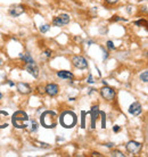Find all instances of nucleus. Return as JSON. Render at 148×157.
<instances>
[{
    "instance_id": "nucleus-34",
    "label": "nucleus",
    "mask_w": 148,
    "mask_h": 157,
    "mask_svg": "<svg viewBox=\"0 0 148 157\" xmlns=\"http://www.w3.org/2000/svg\"><path fill=\"white\" fill-rule=\"evenodd\" d=\"M1 65H2V59L0 58V66H1Z\"/></svg>"
},
{
    "instance_id": "nucleus-24",
    "label": "nucleus",
    "mask_w": 148,
    "mask_h": 157,
    "mask_svg": "<svg viewBox=\"0 0 148 157\" xmlns=\"http://www.w3.org/2000/svg\"><path fill=\"white\" fill-rule=\"evenodd\" d=\"M135 24H136V25H146L147 22H146L145 19H140V21H137V22H135Z\"/></svg>"
},
{
    "instance_id": "nucleus-7",
    "label": "nucleus",
    "mask_w": 148,
    "mask_h": 157,
    "mask_svg": "<svg viewBox=\"0 0 148 157\" xmlns=\"http://www.w3.org/2000/svg\"><path fill=\"white\" fill-rule=\"evenodd\" d=\"M141 147H142V145L140 142L131 140L126 144V150L129 153H131V154H136V153H138L140 149H141Z\"/></svg>"
},
{
    "instance_id": "nucleus-19",
    "label": "nucleus",
    "mask_w": 148,
    "mask_h": 157,
    "mask_svg": "<svg viewBox=\"0 0 148 157\" xmlns=\"http://www.w3.org/2000/svg\"><path fill=\"white\" fill-rule=\"evenodd\" d=\"M100 115H102V128L105 129L106 128V118H105V113L104 112H100Z\"/></svg>"
},
{
    "instance_id": "nucleus-25",
    "label": "nucleus",
    "mask_w": 148,
    "mask_h": 157,
    "mask_svg": "<svg viewBox=\"0 0 148 157\" xmlns=\"http://www.w3.org/2000/svg\"><path fill=\"white\" fill-rule=\"evenodd\" d=\"M107 4H109V5H114V4H117L119 2V0H105Z\"/></svg>"
},
{
    "instance_id": "nucleus-14",
    "label": "nucleus",
    "mask_w": 148,
    "mask_h": 157,
    "mask_svg": "<svg viewBox=\"0 0 148 157\" xmlns=\"http://www.w3.org/2000/svg\"><path fill=\"white\" fill-rule=\"evenodd\" d=\"M90 114H91V128L95 129V128H96L97 117H98V114H99V107L98 106L92 107L90 111Z\"/></svg>"
},
{
    "instance_id": "nucleus-35",
    "label": "nucleus",
    "mask_w": 148,
    "mask_h": 157,
    "mask_svg": "<svg viewBox=\"0 0 148 157\" xmlns=\"http://www.w3.org/2000/svg\"><path fill=\"white\" fill-rule=\"evenodd\" d=\"M1 98H2V95H1V92H0V99H1Z\"/></svg>"
},
{
    "instance_id": "nucleus-29",
    "label": "nucleus",
    "mask_w": 148,
    "mask_h": 157,
    "mask_svg": "<svg viewBox=\"0 0 148 157\" xmlns=\"http://www.w3.org/2000/svg\"><path fill=\"white\" fill-rule=\"evenodd\" d=\"M45 54H46V57H48V58L51 56V51L50 50H46Z\"/></svg>"
},
{
    "instance_id": "nucleus-22",
    "label": "nucleus",
    "mask_w": 148,
    "mask_h": 157,
    "mask_svg": "<svg viewBox=\"0 0 148 157\" xmlns=\"http://www.w3.org/2000/svg\"><path fill=\"white\" fill-rule=\"evenodd\" d=\"M106 46H107L108 49H111V50H114L115 49V46H114V43L109 40V41H107V43H106Z\"/></svg>"
},
{
    "instance_id": "nucleus-15",
    "label": "nucleus",
    "mask_w": 148,
    "mask_h": 157,
    "mask_svg": "<svg viewBox=\"0 0 148 157\" xmlns=\"http://www.w3.org/2000/svg\"><path fill=\"white\" fill-rule=\"evenodd\" d=\"M57 76L61 78H64V80H73L74 78V75L68 71H59L57 73Z\"/></svg>"
},
{
    "instance_id": "nucleus-30",
    "label": "nucleus",
    "mask_w": 148,
    "mask_h": 157,
    "mask_svg": "<svg viewBox=\"0 0 148 157\" xmlns=\"http://www.w3.org/2000/svg\"><path fill=\"white\" fill-rule=\"evenodd\" d=\"M107 57H108V52H107V51H105V50H104V57H102V59L105 61V59H106Z\"/></svg>"
},
{
    "instance_id": "nucleus-8",
    "label": "nucleus",
    "mask_w": 148,
    "mask_h": 157,
    "mask_svg": "<svg viewBox=\"0 0 148 157\" xmlns=\"http://www.w3.org/2000/svg\"><path fill=\"white\" fill-rule=\"evenodd\" d=\"M24 11H25V8H24L23 5H13L9 8V14L13 17H17L19 15H22Z\"/></svg>"
},
{
    "instance_id": "nucleus-13",
    "label": "nucleus",
    "mask_w": 148,
    "mask_h": 157,
    "mask_svg": "<svg viewBox=\"0 0 148 157\" xmlns=\"http://www.w3.org/2000/svg\"><path fill=\"white\" fill-rule=\"evenodd\" d=\"M46 92L48 93V95L50 96V97H55V96L58 93V91H59V88H58V85L55 83H50L48 84L47 87H46Z\"/></svg>"
},
{
    "instance_id": "nucleus-4",
    "label": "nucleus",
    "mask_w": 148,
    "mask_h": 157,
    "mask_svg": "<svg viewBox=\"0 0 148 157\" xmlns=\"http://www.w3.org/2000/svg\"><path fill=\"white\" fill-rule=\"evenodd\" d=\"M100 95H102V97L104 99L111 101L115 98V90L113 88H111V87H108L107 84H106L105 87H102V89H100Z\"/></svg>"
},
{
    "instance_id": "nucleus-21",
    "label": "nucleus",
    "mask_w": 148,
    "mask_h": 157,
    "mask_svg": "<svg viewBox=\"0 0 148 157\" xmlns=\"http://www.w3.org/2000/svg\"><path fill=\"white\" fill-rule=\"evenodd\" d=\"M112 155H113V156L124 157V154H122V153L120 152V150H113V152H112Z\"/></svg>"
},
{
    "instance_id": "nucleus-17",
    "label": "nucleus",
    "mask_w": 148,
    "mask_h": 157,
    "mask_svg": "<svg viewBox=\"0 0 148 157\" xmlns=\"http://www.w3.org/2000/svg\"><path fill=\"white\" fill-rule=\"evenodd\" d=\"M49 28H50V25H49V24H45V25H41V26H40V32H42V33H46V32H48V31H49Z\"/></svg>"
},
{
    "instance_id": "nucleus-33",
    "label": "nucleus",
    "mask_w": 148,
    "mask_h": 157,
    "mask_svg": "<svg viewBox=\"0 0 148 157\" xmlns=\"http://www.w3.org/2000/svg\"><path fill=\"white\" fill-rule=\"evenodd\" d=\"M92 42H93V41H91V40H90V41H88V46H90Z\"/></svg>"
},
{
    "instance_id": "nucleus-26",
    "label": "nucleus",
    "mask_w": 148,
    "mask_h": 157,
    "mask_svg": "<svg viewBox=\"0 0 148 157\" xmlns=\"http://www.w3.org/2000/svg\"><path fill=\"white\" fill-rule=\"evenodd\" d=\"M40 145V147H43V148H49V144H46V142H38Z\"/></svg>"
},
{
    "instance_id": "nucleus-32",
    "label": "nucleus",
    "mask_w": 148,
    "mask_h": 157,
    "mask_svg": "<svg viewBox=\"0 0 148 157\" xmlns=\"http://www.w3.org/2000/svg\"><path fill=\"white\" fill-rule=\"evenodd\" d=\"M106 146H107V147H109V148H111V147H113V144H107Z\"/></svg>"
},
{
    "instance_id": "nucleus-27",
    "label": "nucleus",
    "mask_w": 148,
    "mask_h": 157,
    "mask_svg": "<svg viewBox=\"0 0 148 157\" xmlns=\"http://www.w3.org/2000/svg\"><path fill=\"white\" fill-rule=\"evenodd\" d=\"M87 82H88V83H93V82H95V81H93V78H92V75H91V74H89V78H88V80H87Z\"/></svg>"
},
{
    "instance_id": "nucleus-9",
    "label": "nucleus",
    "mask_w": 148,
    "mask_h": 157,
    "mask_svg": "<svg viewBox=\"0 0 148 157\" xmlns=\"http://www.w3.org/2000/svg\"><path fill=\"white\" fill-rule=\"evenodd\" d=\"M25 68H26V71H28V73L31 74L33 78H38L39 76V68H38V66H37V64L34 62L32 63H28L26 64V66H25Z\"/></svg>"
},
{
    "instance_id": "nucleus-28",
    "label": "nucleus",
    "mask_w": 148,
    "mask_h": 157,
    "mask_svg": "<svg viewBox=\"0 0 148 157\" xmlns=\"http://www.w3.org/2000/svg\"><path fill=\"white\" fill-rule=\"evenodd\" d=\"M120 130H121V129H120L119 125H115V126L113 128V131H114V132H119Z\"/></svg>"
},
{
    "instance_id": "nucleus-1",
    "label": "nucleus",
    "mask_w": 148,
    "mask_h": 157,
    "mask_svg": "<svg viewBox=\"0 0 148 157\" xmlns=\"http://www.w3.org/2000/svg\"><path fill=\"white\" fill-rule=\"evenodd\" d=\"M40 123L46 129H54L57 125V114L51 111H46L40 116Z\"/></svg>"
},
{
    "instance_id": "nucleus-16",
    "label": "nucleus",
    "mask_w": 148,
    "mask_h": 157,
    "mask_svg": "<svg viewBox=\"0 0 148 157\" xmlns=\"http://www.w3.org/2000/svg\"><path fill=\"white\" fill-rule=\"evenodd\" d=\"M19 58L22 59V61H24V63H32V62H34L33 61V58L31 57V55L30 54H21L19 55Z\"/></svg>"
},
{
    "instance_id": "nucleus-12",
    "label": "nucleus",
    "mask_w": 148,
    "mask_h": 157,
    "mask_svg": "<svg viewBox=\"0 0 148 157\" xmlns=\"http://www.w3.org/2000/svg\"><path fill=\"white\" fill-rule=\"evenodd\" d=\"M16 87H17L18 92L22 93V95H28V93H30V92L32 91L31 87H30L28 83H24V82H18V83L16 84Z\"/></svg>"
},
{
    "instance_id": "nucleus-18",
    "label": "nucleus",
    "mask_w": 148,
    "mask_h": 157,
    "mask_svg": "<svg viewBox=\"0 0 148 157\" xmlns=\"http://www.w3.org/2000/svg\"><path fill=\"white\" fill-rule=\"evenodd\" d=\"M140 78H141L142 82L147 83V82H148V72H147V71H145V72H144V73L140 75Z\"/></svg>"
},
{
    "instance_id": "nucleus-23",
    "label": "nucleus",
    "mask_w": 148,
    "mask_h": 157,
    "mask_svg": "<svg viewBox=\"0 0 148 157\" xmlns=\"http://www.w3.org/2000/svg\"><path fill=\"white\" fill-rule=\"evenodd\" d=\"M111 21H112V22H117V21H126V19H125V18H122V17H119V16H113V18H112V19H111Z\"/></svg>"
},
{
    "instance_id": "nucleus-6",
    "label": "nucleus",
    "mask_w": 148,
    "mask_h": 157,
    "mask_svg": "<svg viewBox=\"0 0 148 157\" xmlns=\"http://www.w3.org/2000/svg\"><path fill=\"white\" fill-rule=\"evenodd\" d=\"M70 21H71V18H70V16H68L67 14H61L59 16H57L54 18L52 24H54L55 26H63V25L68 24Z\"/></svg>"
},
{
    "instance_id": "nucleus-3",
    "label": "nucleus",
    "mask_w": 148,
    "mask_h": 157,
    "mask_svg": "<svg viewBox=\"0 0 148 157\" xmlns=\"http://www.w3.org/2000/svg\"><path fill=\"white\" fill-rule=\"evenodd\" d=\"M59 121H61V124H62L64 128L71 129V128H73L74 125L76 124L78 118H76V115H75L73 112L67 111V112H64L62 115H61Z\"/></svg>"
},
{
    "instance_id": "nucleus-20",
    "label": "nucleus",
    "mask_w": 148,
    "mask_h": 157,
    "mask_svg": "<svg viewBox=\"0 0 148 157\" xmlns=\"http://www.w3.org/2000/svg\"><path fill=\"white\" fill-rule=\"evenodd\" d=\"M37 130H38V123L35 121H32V123H31V131L32 132H37Z\"/></svg>"
},
{
    "instance_id": "nucleus-11",
    "label": "nucleus",
    "mask_w": 148,
    "mask_h": 157,
    "mask_svg": "<svg viewBox=\"0 0 148 157\" xmlns=\"http://www.w3.org/2000/svg\"><path fill=\"white\" fill-rule=\"evenodd\" d=\"M9 115L7 112L0 111V129H5L9 124Z\"/></svg>"
},
{
    "instance_id": "nucleus-31",
    "label": "nucleus",
    "mask_w": 148,
    "mask_h": 157,
    "mask_svg": "<svg viewBox=\"0 0 148 157\" xmlns=\"http://www.w3.org/2000/svg\"><path fill=\"white\" fill-rule=\"evenodd\" d=\"M8 84H9V85H10V87H14V83H13V82H11V81H9V82H8Z\"/></svg>"
},
{
    "instance_id": "nucleus-2",
    "label": "nucleus",
    "mask_w": 148,
    "mask_h": 157,
    "mask_svg": "<svg viewBox=\"0 0 148 157\" xmlns=\"http://www.w3.org/2000/svg\"><path fill=\"white\" fill-rule=\"evenodd\" d=\"M11 122L17 129H25L28 123V115L23 111H17L14 113L11 117Z\"/></svg>"
},
{
    "instance_id": "nucleus-10",
    "label": "nucleus",
    "mask_w": 148,
    "mask_h": 157,
    "mask_svg": "<svg viewBox=\"0 0 148 157\" xmlns=\"http://www.w3.org/2000/svg\"><path fill=\"white\" fill-rule=\"evenodd\" d=\"M142 112V108H141V105L139 104V102H133V104H131L130 107H129V113H130L131 115H133V116H138V115H140Z\"/></svg>"
},
{
    "instance_id": "nucleus-5",
    "label": "nucleus",
    "mask_w": 148,
    "mask_h": 157,
    "mask_svg": "<svg viewBox=\"0 0 148 157\" xmlns=\"http://www.w3.org/2000/svg\"><path fill=\"white\" fill-rule=\"evenodd\" d=\"M72 63H73L74 66L79 70H84L88 67V62L84 57L82 56H74L72 58Z\"/></svg>"
}]
</instances>
